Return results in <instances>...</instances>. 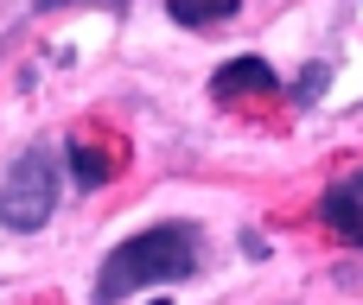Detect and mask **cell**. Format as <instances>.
I'll return each mask as SVG.
<instances>
[{"label": "cell", "mask_w": 363, "mask_h": 305, "mask_svg": "<svg viewBox=\"0 0 363 305\" xmlns=\"http://www.w3.org/2000/svg\"><path fill=\"white\" fill-rule=\"evenodd\" d=\"M166 13H172L179 25H211V19H230L236 0H166Z\"/></svg>", "instance_id": "5b68a950"}, {"label": "cell", "mask_w": 363, "mask_h": 305, "mask_svg": "<svg viewBox=\"0 0 363 305\" xmlns=\"http://www.w3.org/2000/svg\"><path fill=\"white\" fill-rule=\"evenodd\" d=\"M51 210H57V159H51L45 146H32V153H19L13 172L0 178V223L26 236V229H45Z\"/></svg>", "instance_id": "7a4b0ae2"}, {"label": "cell", "mask_w": 363, "mask_h": 305, "mask_svg": "<svg viewBox=\"0 0 363 305\" xmlns=\"http://www.w3.org/2000/svg\"><path fill=\"white\" fill-rule=\"evenodd\" d=\"M191 267H198V229H185V223H160V229L128 236V242L102 261V274H96V299L115 305V299H128V293H140V287H153V280H185Z\"/></svg>", "instance_id": "6da1fadb"}, {"label": "cell", "mask_w": 363, "mask_h": 305, "mask_svg": "<svg viewBox=\"0 0 363 305\" xmlns=\"http://www.w3.org/2000/svg\"><path fill=\"white\" fill-rule=\"evenodd\" d=\"M319 217H325V229H332V236L363 242V172H351L345 185H332V191L319 197Z\"/></svg>", "instance_id": "3957f363"}, {"label": "cell", "mask_w": 363, "mask_h": 305, "mask_svg": "<svg viewBox=\"0 0 363 305\" xmlns=\"http://www.w3.org/2000/svg\"><path fill=\"white\" fill-rule=\"evenodd\" d=\"M38 13H57V6H128V0H32Z\"/></svg>", "instance_id": "52a82bcc"}, {"label": "cell", "mask_w": 363, "mask_h": 305, "mask_svg": "<svg viewBox=\"0 0 363 305\" xmlns=\"http://www.w3.org/2000/svg\"><path fill=\"white\" fill-rule=\"evenodd\" d=\"M70 166H77V178H83V185H102V178L121 166V153H108V159H102L96 146H70Z\"/></svg>", "instance_id": "8992f818"}, {"label": "cell", "mask_w": 363, "mask_h": 305, "mask_svg": "<svg viewBox=\"0 0 363 305\" xmlns=\"http://www.w3.org/2000/svg\"><path fill=\"white\" fill-rule=\"evenodd\" d=\"M211 96H217V102H242V96H274V70H268L262 57H236V64H223V70L211 76Z\"/></svg>", "instance_id": "277c9868"}]
</instances>
